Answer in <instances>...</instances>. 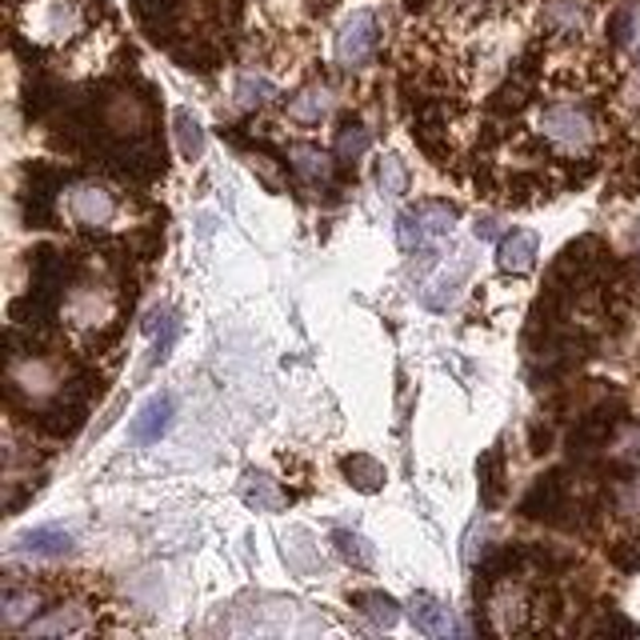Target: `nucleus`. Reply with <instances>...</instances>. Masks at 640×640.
Segmentation results:
<instances>
[{"instance_id":"obj_1","label":"nucleus","mask_w":640,"mask_h":640,"mask_svg":"<svg viewBox=\"0 0 640 640\" xmlns=\"http://www.w3.org/2000/svg\"><path fill=\"white\" fill-rule=\"evenodd\" d=\"M24 33L40 45H65L89 28V12L81 0H33L24 9Z\"/></svg>"},{"instance_id":"obj_2","label":"nucleus","mask_w":640,"mask_h":640,"mask_svg":"<svg viewBox=\"0 0 640 640\" xmlns=\"http://www.w3.org/2000/svg\"><path fill=\"white\" fill-rule=\"evenodd\" d=\"M540 132H545L560 152H584L596 140V120L584 105H572V101H560V105H548L540 113Z\"/></svg>"},{"instance_id":"obj_3","label":"nucleus","mask_w":640,"mask_h":640,"mask_svg":"<svg viewBox=\"0 0 640 640\" xmlns=\"http://www.w3.org/2000/svg\"><path fill=\"white\" fill-rule=\"evenodd\" d=\"M376 45H381V21H376L373 9H357L345 16V24H340L337 33V60L345 65V69H361V65H369L376 53Z\"/></svg>"},{"instance_id":"obj_4","label":"nucleus","mask_w":640,"mask_h":640,"mask_svg":"<svg viewBox=\"0 0 640 640\" xmlns=\"http://www.w3.org/2000/svg\"><path fill=\"white\" fill-rule=\"evenodd\" d=\"M69 212L77 224H89V229H105V224L117 221V197L101 185H77L69 193Z\"/></svg>"},{"instance_id":"obj_5","label":"nucleus","mask_w":640,"mask_h":640,"mask_svg":"<svg viewBox=\"0 0 640 640\" xmlns=\"http://www.w3.org/2000/svg\"><path fill=\"white\" fill-rule=\"evenodd\" d=\"M173 412H176V400L168 393L152 396L149 405L140 408L137 417H132V424H128V432H132V441L137 444H152L161 441V432L173 424Z\"/></svg>"},{"instance_id":"obj_6","label":"nucleus","mask_w":640,"mask_h":640,"mask_svg":"<svg viewBox=\"0 0 640 640\" xmlns=\"http://www.w3.org/2000/svg\"><path fill=\"white\" fill-rule=\"evenodd\" d=\"M408 617H412L417 632H429V637H444V632L453 629V620H449V608H444L432 593H417V596H412V605H408Z\"/></svg>"},{"instance_id":"obj_7","label":"nucleus","mask_w":640,"mask_h":640,"mask_svg":"<svg viewBox=\"0 0 640 640\" xmlns=\"http://www.w3.org/2000/svg\"><path fill=\"white\" fill-rule=\"evenodd\" d=\"M497 265L504 268V272H528V268L536 265V236L533 233H509L497 245Z\"/></svg>"},{"instance_id":"obj_8","label":"nucleus","mask_w":640,"mask_h":640,"mask_svg":"<svg viewBox=\"0 0 640 640\" xmlns=\"http://www.w3.org/2000/svg\"><path fill=\"white\" fill-rule=\"evenodd\" d=\"M468 268H473V260L461 253V260H456L453 272L444 268V272H437V277L429 280V289H424V304H429V309H437V313H441V309H449V304H453V296H456V289H461V280L468 277Z\"/></svg>"},{"instance_id":"obj_9","label":"nucleus","mask_w":640,"mask_h":640,"mask_svg":"<svg viewBox=\"0 0 640 640\" xmlns=\"http://www.w3.org/2000/svg\"><path fill=\"white\" fill-rule=\"evenodd\" d=\"M16 548L28 552V557H65L72 548V536L60 533V528H28V533L16 540Z\"/></svg>"},{"instance_id":"obj_10","label":"nucleus","mask_w":640,"mask_h":640,"mask_svg":"<svg viewBox=\"0 0 640 640\" xmlns=\"http://www.w3.org/2000/svg\"><path fill=\"white\" fill-rule=\"evenodd\" d=\"M352 605L361 608L373 625H381V629H393L396 620H400V605H396L388 593H357L352 596Z\"/></svg>"},{"instance_id":"obj_11","label":"nucleus","mask_w":640,"mask_h":640,"mask_svg":"<svg viewBox=\"0 0 640 640\" xmlns=\"http://www.w3.org/2000/svg\"><path fill=\"white\" fill-rule=\"evenodd\" d=\"M173 125H176V144H181V156H185V161H197L200 152H205V132H200L197 117H193L188 108H176Z\"/></svg>"},{"instance_id":"obj_12","label":"nucleus","mask_w":640,"mask_h":640,"mask_svg":"<svg viewBox=\"0 0 640 640\" xmlns=\"http://www.w3.org/2000/svg\"><path fill=\"white\" fill-rule=\"evenodd\" d=\"M345 477H349L361 492H376L384 485V468L376 465L373 456H349V461H345Z\"/></svg>"},{"instance_id":"obj_13","label":"nucleus","mask_w":640,"mask_h":640,"mask_svg":"<svg viewBox=\"0 0 640 640\" xmlns=\"http://www.w3.org/2000/svg\"><path fill=\"white\" fill-rule=\"evenodd\" d=\"M84 625V613L81 608H57V613H48L45 620H33L28 625V637H53V632H77Z\"/></svg>"},{"instance_id":"obj_14","label":"nucleus","mask_w":640,"mask_h":640,"mask_svg":"<svg viewBox=\"0 0 640 640\" xmlns=\"http://www.w3.org/2000/svg\"><path fill=\"white\" fill-rule=\"evenodd\" d=\"M325 113H328V93L325 89H304V93L289 105V117L301 120V125H313V120H321Z\"/></svg>"},{"instance_id":"obj_15","label":"nucleus","mask_w":640,"mask_h":640,"mask_svg":"<svg viewBox=\"0 0 640 640\" xmlns=\"http://www.w3.org/2000/svg\"><path fill=\"white\" fill-rule=\"evenodd\" d=\"M376 185H381V193H388V197H405L408 193V168L400 156H384L381 164H376Z\"/></svg>"},{"instance_id":"obj_16","label":"nucleus","mask_w":640,"mask_h":640,"mask_svg":"<svg viewBox=\"0 0 640 640\" xmlns=\"http://www.w3.org/2000/svg\"><path fill=\"white\" fill-rule=\"evenodd\" d=\"M333 540H337V552H340V557L349 560V565H357V569H369V565L376 560L373 545H369L364 536L345 533V528H340V533H333Z\"/></svg>"},{"instance_id":"obj_17","label":"nucleus","mask_w":640,"mask_h":640,"mask_svg":"<svg viewBox=\"0 0 640 640\" xmlns=\"http://www.w3.org/2000/svg\"><path fill=\"white\" fill-rule=\"evenodd\" d=\"M277 96V84L268 81V77H241L236 81V101H241V108H260L268 105Z\"/></svg>"},{"instance_id":"obj_18","label":"nucleus","mask_w":640,"mask_h":640,"mask_svg":"<svg viewBox=\"0 0 640 640\" xmlns=\"http://www.w3.org/2000/svg\"><path fill=\"white\" fill-rule=\"evenodd\" d=\"M369 144H373V137H369V128H364V125L349 120V125L340 128V137H337L340 161H357V156H364V152H369Z\"/></svg>"},{"instance_id":"obj_19","label":"nucleus","mask_w":640,"mask_h":640,"mask_svg":"<svg viewBox=\"0 0 640 640\" xmlns=\"http://www.w3.org/2000/svg\"><path fill=\"white\" fill-rule=\"evenodd\" d=\"M417 217H420V224H424V236H444L453 229L456 209L453 205H437V200H432V205H420Z\"/></svg>"},{"instance_id":"obj_20","label":"nucleus","mask_w":640,"mask_h":640,"mask_svg":"<svg viewBox=\"0 0 640 640\" xmlns=\"http://www.w3.org/2000/svg\"><path fill=\"white\" fill-rule=\"evenodd\" d=\"M0 608H4V625H21L24 617L36 613V596L21 593V589H4L0 593Z\"/></svg>"},{"instance_id":"obj_21","label":"nucleus","mask_w":640,"mask_h":640,"mask_svg":"<svg viewBox=\"0 0 640 640\" xmlns=\"http://www.w3.org/2000/svg\"><path fill=\"white\" fill-rule=\"evenodd\" d=\"M480 497H485L489 509L501 501V453H497V449L480 461Z\"/></svg>"},{"instance_id":"obj_22","label":"nucleus","mask_w":640,"mask_h":640,"mask_svg":"<svg viewBox=\"0 0 640 640\" xmlns=\"http://www.w3.org/2000/svg\"><path fill=\"white\" fill-rule=\"evenodd\" d=\"M245 501L253 504V509H265V512H272V509H280V492L272 489V480L268 477H245Z\"/></svg>"},{"instance_id":"obj_23","label":"nucleus","mask_w":640,"mask_h":640,"mask_svg":"<svg viewBox=\"0 0 640 640\" xmlns=\"http://www.w3.org/2000/svg\"><path fill=\"white\" fill-rule=\"evenodd\" d=\"M292 168H296L304 181H313V185L328 176L325 152H316V149H292Z\"/></svg>"},{"instance_id":"obj_24","label":"nucleus","mask_w":640,"mask_h":640,"mask_svg":"<svg viewBox=\"0 0 640 640\" xmlns=\"http://www.w3.org/2000/svg\"><path fill=\"white\" fill-rule=\"evenodd\" d=\"M396 241H400L405 253H412V248H420L424 241H429V236H424V224H420V217H417V209L400 212V221H396Z\"/></svg>"},{"instance_id":"obj_25","label":"nucleus","mask_w":640,"mask_h":640,"mask_svg":"<svg viewBox=\"0 0 640 640\" xmlns=\"http://www.w3.org/2000/svg\"><path fill=\"white\" fill-rule=\"evenodd\" d=\"M173 340H176V321H173V316H164V333L156 337V345H152V361L149 364L164 361V357H168V349H173Z\"/></svg>"},{"instance_id":"obj_26","label":"nucleus","mask_w":640,"mask_h":640,"mask_svg":"<svg viewBox=\"0 0 640 640\" xmlns=\"http://www.w3.org/2000/svg\"><path fill=\"white\" fill-rule=\"evenodd\" d=\"M477 236H480V241H492V236H497V221H492V217L477 221Z\"/></svg>"}]
</instances>
